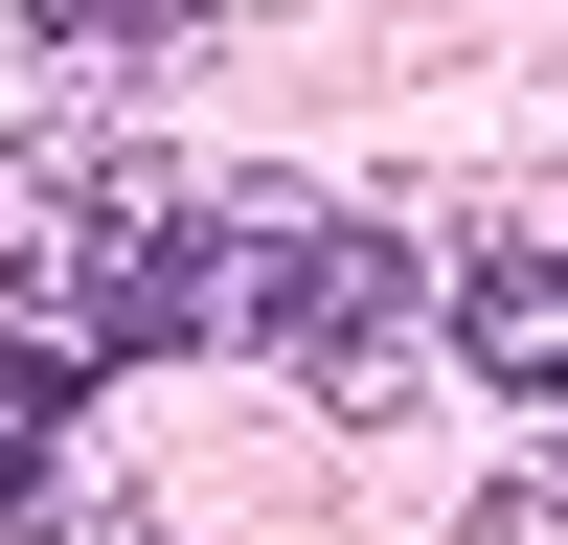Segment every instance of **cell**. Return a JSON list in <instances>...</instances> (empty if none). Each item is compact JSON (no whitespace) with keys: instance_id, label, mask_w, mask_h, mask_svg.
I'll return each mask as SVG.
<instances>
[{"instance_id":"obj_1","label":"cell","mask_w":568,"mask_h":545,"mask_svg":"<svg viewBox=\"0 0 568 545\" xmlns=\"http://www.w3.org/2000/svg\"><path fill=\"white\" fill-rule=\"evenodd\" d=\"M160 341L273 363L296 409H409V363H455V272L409 227L318 205V182H205L182 205V272H160Z\"/></svg>"},{"instance_id":"obj_2","label":"cell","mask_w":568,"mask_h":545,"mask_svg":"<svg viewBox=\"0 0 568 545\" xmlns=\"http://www.w3.org/2000/svg\"><path fill=\"white\" fill-rule=\"evenodd\" d=\"M455 363L524 387V409H568V250H478L455 272Z\"/></svg>"},{"instance_id":"obj_3","label":"cell","mask_w":568,"mask_h":545,"mask_svg":"<svg viewBox=\"0 0 568 545\" xmlns=\"http://www.w3.org/2000/svg\"><path fill=\"white\" fill-rule=\"evenodd\" d=\"M45 69H182V45H227V0H23Z\"/></svg>"},{"instance_id":"obj_4","label":"cell","mask_w":568,"mask_h":545,"mask_svg":"<svg viewBox=\"0 0 568 545\" xmlns=\"http://www.w3.org/2000/svg\"><path fill=\"white\" fill-rule=\"evenodd\" d=\"M69 409H91V363L0 318V523H23V500H45V432H69Z\"/></svg>"},{"instance_id":"obj_5","label":"cell","mask_w":568,"mask_h":545,"mask_svg":"<svg viewBox=\"0 0 568 545\" xmlns=\"http://www.w3.org/2000/svg\"><path fill=\"white\" fill-rule=\"evenodd\" d=\"M478 545H568V432H546V454H500V477H478Z\"/></svg>"},{"instance_id":"obj_6","label":"cell","mask_w":568,"mask_h":545,"mask_svg":"<svg viewBox=\"0 0 568 545\" xmlns=\"http://www.w3.org/2000/svg\"><path fill=\"white\" fill-rule=\"evenodd\" d=\"M23 523H45V545H160V500H136V477H45Z\"/></svg>"}]
</instances>
